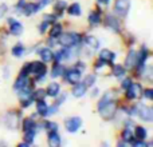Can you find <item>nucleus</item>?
Here are the masks:
<instances>
[{"label":"nucleus","mask_w":153,"mask_h":147,"mask_svg":"<svg viewBox=\"0 0 153 147\" xmlns=\"http://www.w3.org/2000/svg\"><path fill=\"white\" fill-rule=\"evenodd\" d=\"M59 43H61L63 47L67 48H71L74 47L75 44L79 43V35L74 34V32H69V34H63V35H59Z\"/></svg>","instance_id":"obj_1"},{"label":"nucleus","mask_w":153,"mask_h":147,"mask_svg":"<svg viewBox=\"0 0 153 147\" xmlns=\"http://www.w3.org/2000/svg\"><path fill=\"white\" fill-rule=\"evenodd\" d=\"M136 115H138L145 122L153 121V110L151 107H146V106H138V107H136Z\"/></svg>","instance_id":"obj_2"},{"label":"nucleus","mask_w":153,"mask_h":147,"mask_svg":"<svg viewBox=\"0 0 153 147\" xmlns=\"http://www.w3.org/2000/svg\"><path fill=\"white\" fill-rule=\"evenodd\" d=\"M46 71H47V68H46V64L43 62H34V63H31V72L35 76H38L39 80H43Z\"/></svg>","instance_id":"obj_3"},{"label":"nucleus","mask_w":153,"mask_h":147,"mask_svg":"<svg viewBox=\"0 0 153 147\" xmlns=\"http://www.w3.org/2000/svg\"><path fill=\"white\" fill-rule=\"evenodd\" d=\"M116 110H117V106H116V102L114 100H110L108 104H105L102 108H100V112L103 118L109 119V118H113L114 114H116Z\"/></svg>","instance_id":"obj_4"},{"label":"nucleus","mask_w":153,"mask_h":147,"mask_svg":"<svg viewBox=\"0 0 153 147\" xmlns=\"http://www.w3.org/2000/svg\"><path fill=\"white\" fill-rule=\"evenodd\" d=\"M129 8H130V0H117L116 5H114V11L120 16H126Z\"/></svg>","instance_id":"obj_5"},{"label":"nucleus","mask_w":153,"mask_h":147,"mask_svg":"<svg viewBox=\"0 0 153 147\" xmlns=\"http://www.w3.org/2000/svg\"><path fill=\"white\" fill-rule=\"evenodd\" d=\"M82 126V119L78 118V116H74V118H70L66 121V130L69 132H76Z\"/></svg>","instance_id":"obj_6"},{"label":"nucleus","mask_w":153,"mask_h":147,"mask_svg":"<svg viewBox=\"0 0 153 147\" xmlns=\"http://www.w3.org/2000/svg\"><path fill=\"white\" fill-rule=\"evenodd\" d=\"M141 94H143V88H141V86L138 83H132L126 88V96L129 98V99H136V98H138Z\"/></svg>","instance_id":"obj_7"},{"label":"nucleus","mask_w":153,"mask_h":147,"mask_svg":"<svg viewBox=\"0 0 153 147\" xmlns=\"http://www.w3.org/2000/svg\"><path fill=\"white\" fill-rule=\"evenodd\" d=\"M4 124L8 129H16L19 124V116L15 112H8L4 116Z\"/></svg>","instance_id":"obj_8"},{"label":"nucleus","mask_w":153,"mask_h":147,"mask_svg":"<svg viewBox=\"0 0 153 147\" xmlns=\"http://www.w3.org/2000/svg\"><path fill=\"white\" fill-rule=\"evenodd\" d=\"M81 71L79 70H70V71H67L66 72V80L69 82V83H71V84H75V83H78L79 82V79H81Z\"/></svg>","instance_id":"obj_9"},{"label":"nucleus","mask_w":153,"mask_h":147,"mask_svg":"<svg viewBox=\"0 0 153 147\" xmlns=\"http://www.w3.org/2000/svg\"><path fill=\"white\" fill-rule=\"evenodd\" d=\"M8 23H10V27H11V34L12 35H20L22 32H23V26H22L20 23H19L18 20H15V19L10 18L8 19Z\"/></svg>","instance_id":"obj_10"},{"label":"nucleus","mask_w":153,"mask_h":147,"mask_svg":"<svg viewBox=\"0 0 153 147\" xmlns=\"http://www.w3.org/2000/svg\"><path fill=\"white\" fill-rule=\"evenodd\" d=\"M137 56H138V54L134 50L129 51L126 59H125V66H126L128 68H132V67H134L136 64H137Z\"/></svg>","instance_id":"obj_11"},{"label":"nucleus","mask_w":153,"mask_h":147,"mask_svg":"<svg viewBox=\"0 0 153 147\" xmlns=\"http://www.w3.org/2000/svg\"><path fill=\"white\" fill-rule=\"evenodd\" d=\"M86 88H87V86L85 83H75L74 84V88H73V95L76 98H81V96H83L85 94H86Z\"/></svg>","instance_id":"obj_12"},{"label":"nucleus","mask_w":153,"mask_h":147,"mask_svg":"<svg viewBox=\"0 0 153 147\" xmlns=\"http://www.w3.org/2000/svg\"><path fill=\"white\" fill-rule=\"evenodd\" d=\"M48 145L51 147H58L61 145V137L58 135L56 131H51L48 132Z\"/></svg>","instance_id":"obj_13"},{"label":"nucleus","mask_w":153,"mask_h":147,"mask_svg":"<svg viewBox=\"0 0 153 147\" xmlns=\"http://www.w3.org/2000/svg\"><path fill=\"white\" fill-rule=\"evenodd\" d=\"M39 54H40V58H42L43 62H46V63H47V62H53L54 54L50 48H42V50L39 51Z\"/></svg>","instance_id":"obj_14"},{"label":"nucleus","mask_w":153,"mask_h":147,"mask_svg":"<svg viewBox=\"0 0 153 147\" xmlns=\"http://www.w3.org/2000/svg\"><path fill=\"white\" fill-rule=\"evenodd\" d=\"M59 90H61V86H59L58 83H51L50 86L47 87V91H46V94L48 95V96L51 98H55L59 95Z\"/></svg>","instance_id":"obj_15"},{"label":"nucleus","mask_w":153,"mask_h":147,"mask_svg":"<svg viewBox=\"0 0 153 147\" xmlns=\"http://www.w3.org/2000/svg\"><path fill=\"white\" fill-rule=\"evenodd\" d=\"M106 24H108V27H110V29H113V31H116V32L120 31V21H118V19H116L114 16L109 15L108 20H106Z\"/></svg>","instance_id":"obj_16"},{"label":"nucleus","mask_w":153,"mask_h":147,"mask_svg":"<svg viewBox=\"0 0 153 147\" xmlns=\"http://www.w3.org/2000/svg\"><path fill=\"white\" fill-rule=\"evenodd\" d=\"M26 86H28V79H27V76H22L20 75L18 79H16L15 84H13V88L20 90V88H23V87H26Z\"/></svg>","instance_id":"obj_17"},{"label":"nucleus","mask_w":153,"mask_h":147,"mask_svg":"<svg viewBox=\"0 0 153 147\" xmlns=\"http://www.w3.org/2000/svg\"><path fill=\"white\" fill-rule=\"evenodd\" d=\"M85 42H86V44L89 46L90 48H93V50H98V48H100V40L94 36H86Z\"/></svg>","instance_id":"obj_18"},{"label":"nucleus","mask_w":153,"mask_h":147,"mask_svg":"<svg viewBox=\"0 0 153 147\" xmlns=\"http://www.w3.org/2000/svg\"><path fill=\"white\" fill-rule=\"evenodd\" d=\"M114 58H116V55L109 50H102L100 52V59H102V60H105V62H113Z\"/></svg>","instance_id":"obj_19"},{"label":"nucleus","mask_w":153,"mask_h":147,"mask_svg":"<svg viewBox=\"0 0 153 147\" xmlns=\"http://www.w3.org/2000/svg\"><path fill=\"white\" fill-rule=\"evenodd\" d=\"M63 72H65L63 66H62L59 62H56L53 67V74H51V76H53V78H58V76H61Z\"/></svg>","instance_id":"obj_20"},{"label":"nucleus","mask_w":153,"mask_h":147,"mask_svg":"<svg viewBox=\"0 0 153 147\" xmlns=\"http://www.w3.org/2000/svg\"><path fill=\"white\" fill-rule=\"evenodd\" d=\"M47 103L45 102L43 99L38 100V104H36V110H38V114L42 116H46V111H47Z\"/></svg>","instance_id":"obj_21"},{"label":"nucleus","mask_w":153,"mask_h":147,"mask_svg":"<svg viewBox=\"0 0 153 147\" xmlns=\"http://www.w3.org/2000/svg\"><path fill=\"white\" fill-rule=\"evenodd\" d=\"M134 137L137 138V139L144 140L146 137H148L146 129H144V127H141V126H137V127H136V131H134Z\"/></svg>","instance_id":"obj_22"},{"label":"nucleus","mask_w":153,"mask_h":147,"mask_svg":"<svg viewBox=\"0 0 153 147\" xmlns=\"http://www.w3.org/2000/svg\"><path fill=\"white\" fill-rule=\"evenodd\" d=\"M67 12H69L70 15H73V16H79L82 13L81 5H79L78 3H74V4H71L69 8H67Z\"/></svg>","instance_id":"obj_23"},{"label":"nucleus","mask_w":153,"mask_h":147,"mask_svg":"<svg viewBox=\"0 0 153 147\" xmlns=\"http://www.w3.org/2000/svg\"><path fill=\"white\" fill-rule=\"evenodd\" d=\"M110 100H113V94H111V92H108V94H105L102 98H101L100 103H98V110H100V108H102L105 104H108Z\"/></svg>","instance_id":"obj_24"},{"label":"nucleus","mask_w":153,"mask_h":147,"mask_svg":"<svg viewBox=\"0 0 153 147\" xmlns=\"http://www.w3.org/2000/svg\"><path fill=\"white\" fill-rule=\"evenodd\" d=\"M35 126H36V124L34 123V121H32L31 118L24 119V122H23V130L24 131H30V130L35 131Z\"/></svg>","instance_id":"obj_25"},{"label":"nucleus","mask_w":153,"mask_h":147,"mask_svg":"<svg viewBox=\"0 0 153 147\" xmlns=\"http://www.w3.org/2000/svg\"><path fill=\"white\" fill-rule=\"evenodd\" d=\"M146 58H148V50H146V48H143L141 52H140V55L137 56V64L138 66H144Z\"/></svg>","instance_id":"obj_26"},{"label":"nucleus","mask_w":153,"mask_h":147,"mask_svg":"<svg viewBox=\"0 0 153 147\" xmlns=\"http://www.w3.org/2000/svg\"><path fill=\"white\" fill-rule=\"evenodd\" d=\"M50 3H51V0H40L38 4H32V12H38L39 10H42L43 7H46Z\"/></svg>","instance_id":"obj_27"},{"label":"nucleus","mask_w":153,"mask_h":147,"mask_svg":"<svg viewBox=\"0 0 153 147\" xmlns=\"http://www.w3.org/2000/svg\"><path fill=\"white\" fill-rule=\"evenodd\" d=\"M113 74L117 78H121V76L125 75V68L122 66H120V64H116V66L113 67Z\"/></svg>","instance_id":"obj_28"},{"label":"nucleus","mask_w":153,"mask_h":147,"mask_svg":"<svg viewBox=\"0 0 153 147\" xmlns=\"http://www.w3.org/2000/svg\"><path fill=\"white\" fill-rule=\"evenodd\" d=\"M61 34H62V26L61 24H55V26L53 27V29L50 31V36L51 37H58Z\"/></svg>","instance_id":"obj_29"},{"label":"nucleus","mask_w":153,"mask_h":147,"mask_svg":"<svg viewBox=\"0 0 153 147\" xmlns=\"http://www.w3.org/2000/svg\"><path fill=\"white\" fill-rule=\"evenodd\" d=\"M89 21L91 24H100L101 21V16H100V12H91L89 15Z\"/></svg>","instance_id":"obj_30"},{"label":"nucleus","mask_w":153,"mask_h":147,"mask_svg":"<svg viewBox=\"0 0 153 147\" xmlns=\"http://www.w3.org/2000/svg\"><path fill=\"white\" fill-rule=\"evenodd\" d=\"M35 138V131H32V130H30V131H24V140H26L27 145H31L32 140H34Z\"/></svg>","instance_id":"obj_31"},{"label":"nucleus","mask_w":153,"mask_h":147,"mask_svg":"<svg viewBox=\"0 0 153 147\" xmlns=\"http://www.w3.org/2000/svg\"><path fill=\"white\" fill-rule=\"evenodd\" d=\"M23 52H24V47L22 44L13 46V48H12V55L13 56H22L23 55Z\"/></svg>","instance_id":"obj_32"},{"label":"nucleus","mask_w":153,"mask_h":147,"mask_svg":"<svg viewBox=\"0 0 153 147\" xmlns=\"http://www.w3.org/2000/svg\"><path fill=\"white\" fill-rule=\"evenodd\" d=\"M45 129L47 130L48 132H51V131H58V124H56V123H53V122H46V123H45Z\"/></svg>","instance_id":"obj_33"},{"label":"nucleus","mask_w":153,"mask_h":147,"mask_svg":"<svg viewBox=\"0 0 153 147\" xmlns=\"http://www.w3.org/2000/svg\"><path fill=\"white\" fill-rule=\"evenodd\" d=\"M122 139L125 140V142H132L133 140V134L130 130H124V132H122Z\"/></svg>","instance_id":"obj_34"},{"label":"nucleus","mask_w":153,"mask_h":147,"mask_svg":"<svg viewBox=\"0 0 153 147\" xmlns=\"http://www.w3.org/2000/svg\"><path fill=\"white\" fill-rule=\"evenodd\" d=\"M86 86H94L95 83V75H93V74H90V75H87L86 78H85V82H83Z\"/></svg>","instance_id":"obj_35"},{"label":"nucleus","mask_w":153,"mask_h":147,"mask_svg":"<svg viewBox=\"0 0 153 147\" xmlns=\"http://www.w3.org/2000/svg\"><path fill=\"white\" fill-rule=\"evenodd\" d=\"M45 95H46V91H45V90H38L35 94H32V99L40 100V99H43V98H45Z\"/></svg>","instance_id":"obj_36"},{"label":"nucleus","mask_w":153,"mask_h":147,"mask_svg":"<svg viewBox=\"0 0 153 147\" xmlns=\"http://www.w3.org/2000/svg\"><path fill=\"white\" fill-rule=\"evenodd\" d=\"M65 8H67V4H66L65 1H61V0H59V1H56V3H55V10L58 11L59 13L63 12Z\"/></svg>","instance_id":"obj_37"},{"label":"nucleus","mask_w":153,"mask_h":147,"mask_svg":"<svg viewBox=\"0 0 153 147\" xmlns=\"http://www.w3.org/2000/svg\"><path fill=\"white\" fill-rule=\"evenodd\" d=\"M22 12H23L24 15H31L32 13V4H24Z\"/></svg>","instance_id":"obj_38"},{"label":"nucleus","mask_w":153,"mask_h":147,"mask_svg":"<svg viewBox=\"0 0 153 147\" xmlns=\"http://www.w3.org/2000/svg\"><path fill=\"white\" fill-rule=\"evenodd\" d=\"M31 72V63H28V64H26V66L22 68V72H20V75L22 76H27L28 74Z\"/></svg>","instance_id":"obj_39"},{"label":"nucleus","mask_w":153,"mask_h":147,"mask_svg":"<svg viewBox=\"0 0 153 147\" xmlns=\"http://www.w3.org/2000/svg\"><path fill=\"white\" fill-rule=\"evenodd\" d=\"M45 21H47L48 24H51V23H55V19H56V16L55 15H50V13H48V15H45Z\"/></svg>","instance_id":"obj_40"},{"label":"nucleus","mask_w":153,"mask_h":147,"mask_svg":"<svg viewBox=\"0 0 153 147\" xmlns=\"http://www.w3.org/2000/svg\"><path fill=\"white\" fill-rule=\"evenodd\" d=\"M7 11H8V8H7V5H5V4L0 5V18H3V16L7 13Z\"/></svg>","instance_id":"obj_41"},{"label":"nucleus","mask_w":153,"mask_h":147,"mask_svg":"<svg viewBox=\"0 0 153 147\" xmlns=\"http://www.w3.org/2000/svg\"><path fill=\"white\" fill-rule=\"evenodd\" d=\"M144 96H145L146 99H152V98H153V91L151 88L145 90V91H144Z\"/></svg>","instance_id":"obj_42"},{"label":"nucleus","mask_w":153,"mask_h":147,"mask_svg":"<svg viewBox=\"0 0 153 147\" xmlns=\"http://www.w3.org/2000/svg\"><path fill=\"white\" fill-rule=\"evenodd\" d=\"M47 27H48V23H47V21H45V20H43V23L40 24V27H39V29H40V34H45V32H46V29H47Z\"/></svg>","instance_id":"obj_43"},{"label":"nucleus","mask_w":153,"mask_h":147,"mask_svg":"<svg viewBox=\"0 0 153 147\" xmlns=\"http://www.w3.org/2000/svg\"><path fill=\"white\" fill-rule=\"evenodd\" d=\"M132 83H133V82L130 80V79H125V80H124V83H122V86H121V87H122V88H124V90H126L128 87H129Z\"/></svg>","instance_id":"obj_44"},{"label":"nucleus","mask_w":153,"mask_h":147,"mask_svg":"<svg viewBox=\"0 0 153 147\" xmlns=\"http://www.w3.org/2000/svg\"><path fill=\"white\" fill-rule=\"evenodd\" d=\"M106 63V62L105 60H102V59H100V60H98L97 62V63H95V68H102V67H103V64H105Z\"/></svg>","instance_id":"obj_45"},{"label":"nucleus","mask_w":153,"mask_h":147,"mask_svg":"<svg viewBox=\"0 0 153 147\" xmlns=\"http://www.w3.org/2000/svg\"><path fill=\"white\" fill-rule=\"evenodd\" d=\"M97 94H98V90H97V88H95V90H93V94H91L93 96H95V95H97Z\"/></svg>","instance_id":"obj_46"},{"label":"nucleus","mask_w":153,"mask_h":147,"mask_svg":"<svg viewBox=\"0 0 153 147\" xmlns=\"http://www.w3.org/2000/svg\"><path fill=\"white\" fill-rule=\"evenodd\" d=\"M100 1H101V3H108L109 0H100Z\"/></svg>","instance_id":"obj_47"}]
</instances>
